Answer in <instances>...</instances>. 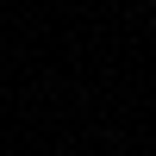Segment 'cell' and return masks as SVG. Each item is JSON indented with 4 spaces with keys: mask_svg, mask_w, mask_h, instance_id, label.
<instances>
[]
</instances>
